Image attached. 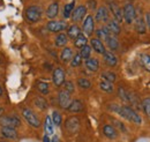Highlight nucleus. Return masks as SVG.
Segmentation results:
<instances>
[{
    "label": "nucleus",
    "instance_id": "nucleus-49",
    "mask_svg": "<svg viewBox=\"0 0 150 142\" xmlns=\"http://www.w3.org/2000/svg\"><path fill=\"white\" fill-rule=\"evenodd\" d=\"M0 142H5V141H0Z\"/></svg>",
    "mask_w": 150,
    "mask_h": 142
},
{
    "label": "nucleus",
    "instance_id": "nucleus-23",
    "mask_svg": "<svg viewBox=\"0 0 150 142\" xmlns=\"http://www.w3.org/2000/svg\"><path fill=\"white\" fill-rule=\"evenodd\" d=\"M86 67L90 72H97L99 68V61L96 58H89L86 60Z\"/></svg>",
    "mask_w": 150,
    "mask_h": 142
},
{
    "label": "nucleus",
    "instance_id": "nucleus-24",
    "mask_svg": "<svg viewBox=\"0 0 150 142\" xmlns=\"http://www.w3.org/2000/svg\"><path fill=\"white\" fill-rule=\"evenodd\" d=\"M44 129H45V134L46 135H52L54 133V124L51 119L50 116H47L45 118V124H44Z\"/></svg>",
    "mask_w": 150,
    "mask_h": 142
},
{
    "label": "nucleus",
    "instance_id": "nucleus-3",
    "mask_svg": "<svg viewBox=\"0 0 150 142\" xmlns=\"http://www.w3.org/2000/svg\"><path fill=\"white\" fill-rule=\"evenodd\" d=\"M122 16H124V20L126 21V23L128 24H132L135 18H136V11L133 6V4L131 2H127L124 8H122Z\"/></svg>",
    "mask_w": 150,
    "mask_h": 142
},
{
    "label": "nucleus",
    "instance_id": "nucleus-1",
    "mask_svg": "<svg viewBox=\"0 0 150 142\" xmlns=\"http://www.w3.org/2000/svg\"><path fill=\"white\" fill-rule=\"evenodd\" d=\"M111 110H113L114 112H117L122 118H125L126 120L131 121L133 124H136V125L142 124V118L140 117V114L135 110H133L131 107H128V105L111 104Z\"/></svg>",
    "mask_w": 150,
    "mask_h": 142
},
{
    "label": "nucleus",
    "instance_id": "nucleus-21",
    "mask_svg": "<svg viewBox=\"0 0 150 142\" xmlns=\"http://www.w3.org/2000/svg\"><path fill=\"white\" fill-rule=\"evenodd\" d=\"M58 13H59V4L57 1H54V2H52L47 7V9H46V16L49 18H57Z\"/></svg>",
    "mask_w": 150,
    "mask_h": 142
},
{
    "label": "nucleus",
    "instance_id": "nucleus-41",
    "mask_svg": "<svg viewBox=\"0 0 150 142\" xmlns=\"http://www.w3.org/2000/svg\"><path fill=\"white\" fill-rule=\"evenodd\" d=\"M142 105H143V111L146 112V114L150 118V97H147V98L143 99Z\"/></svg>",
    "mask_w": 150,
    "mask_h": 142
},
{
    "label": "nucleus",
    "instance_id": "nucleus-20",
    "mask_svg": "<svg viewBox=\"0 0 150 142\" xmlns=\"http://www.w3.org/2000/svg\"><path fill=\"white\" fill-rule=\"evenodd\" d=\"M73 57H74V54H73V50L71 48H64L60 53V59L62 62H71Z\"/></svg>",
    "mask_w": 150,
    "mask_h": 142
},
{
    "label": "nucleus",
    "instance_id": "nucleus-46",
    "mask_svg": "<svg viewBox=\"0 0 150 142\" xmlns=\"http://www.w3.org/2000/svg\"><path fill=\"white\" fill-rule=\"evenodd\" d=\"M51 142H60V140H59V138L57 135H53V138L51 139Z\"/></svg>",
    "mask_w": 150,
    "mask_h": 142
},
{
    "label": "nucleus",
    "instance_id": "nucleus-12",
    "mask_svg": "<svg viewBox=\"0 0 150 142\" xmlns=\"http://www.w3.org/2000/svg\"><path fill=\"white\" fill-rule=\"evenodd\" d=\"M109 7H110V12L112 13L113 18L114 20L117 21V22H121L122 20H124V16H122V9L119 7V5L117 4V2H110V5H109Z\"/></svg>",
    "mask_w": 150,
    "mask_h": 142
},
{
    "label": "nucleus",
    "instance_id": "nucleus-25",
    "mask_svg": "<svg viewBox=\"0 0 150 142\" xmlns=\"http://www.w3.org/2000/svg\"><path fill=\"white\" fill-rule=\"evenodd\" d=\"M67 42H68V37H67L66 34H62V33H59V34L57 35L56 39H54V43H56V45L58 48L66 46Z\"/></svg>",
    "mask_w": 150,
    "mask_h": 142
},
{
    "label": "nucleus",
    "instance_id": "nucleus-37",
    "mask_svg": "<svg viewBox=\"0 0 150 142\" xmlns=\"http://www.w3.org/2000/svg\"><path fill=\"white\" fill-rule=\"evenodd\" d=\"M51 119H52L53 124L56 125V126H60V125L62 124V117H61V114H60L59 111H53V112H52Z\"/></svg>",
    "mask_w": 150,
    "mask_h": 142
},
{
    "label": "nucleus",
    "instance_id": "nucleus-28",
    "mask_svg": "<svg viewBox=\"0 0 150 142\" xmlns=\"http://www.w3.org/2000/svg\"><path fill=\"white\" fill-rule=\"evenodd\" d=\"M87 42H88L87 36L83 35V34H81V35L77 36V37L74 39L75 48H77V49H82L83 46H86V45H87Z\"/></svg>",
    "mask_w": 150,
    "mask_h": 142
},
{
    "label": "nucleus",
    "instance_id": "nucleus-11",
    "mask_svg": "<svg viewBox=\"0 0 150 142\" xmlns=\"http://www.w3.org/2000/svg\"><path fill=\"white\" fill-rule=\"evenodd\" d=\"M86 15H87V7L86 6H77L76 8H74L71 18H72L73 22H80L86 18Z\"/></svg>",
    "mask_w": 150,
    "mask_h": 142
},
{
    "label": "nucleus",
    "instance_id": "nucleus-31",
    "mask_svg": "<svg viewBox=\"0 0 150 142\" xmlns=\"http://www.w3.org/2000/svg\"><path fill=\"white\" fill-rule=\"evenodd\" d=\"M99 88L102 89L103 91H105V92H112L113 91V84L111 82H109V81H105V80H100V82H99Z\"/></svg>",
    "mask_w": 150,
    "mask_h": 142
},
{
    "label": "nucleus",
    "instance_id": "nucleus-40",
    "mask_svg": "<svg viewBox=\"0 0 150 142\" xmlns=\"http://www.w3.org/2000/svg\"><path fill=\"white\" fill-rule=\"evenodd\" d=\"M81 64H82V57L80 55V53H76L73 57L72 61H71V66L72 67H79Z\"/></svg>",
    "mask_w": 150,
    "mask_h": 142
},
{
    "label": "nucleus",
    "instance_id": "nucleus-14",
    "mask_svg": "<svg viewBox=\"0 0 150 142\" xmlns=\"http://www.w3.org/2000/svg\"><path fill=\"white\" fill-rule=\"evenodd\" d=\"M90 44H91V49L94 50L95 52H97V53L99 54H104L105 53V46H104V44H103V42L99 39V38H91V40H90Z\"/></svg>",
    "mask_w": 150,
    "mask_h": 142
},
{
    "label": "nucleus",
    "instance_id": "nucleus-7",
    "mask_svg": "<svg viewBox=\"0 0 150 142\" xmlns=\"http://www.w3.org/2000/svg\"><path fill=\"white\" fill-rule=\"evenodd\" d=\"M46 28L51 33H61V31H64L65 29L68 28V24L65 21H54V20H52V21L47 22Z\"/></svg>",
    "mask_w": 150,
    "mask_h": 142
},
{
    "label": "nucleus",
    "instance_id": "nucleus-42",
    "mask_svg": "<svg viewBox=\"0 0 150 142\" xmlns=\"http://www.w3.org/2000/svg\"><path fill=\"white\" fill-rule=\"evenodd\" d=\"M64 90L68 91L69 94L74 92V90H75L74 83H73L72 81H65V83H64Z\"/></svg>",
    "mask_w": 150,
    "mask_h": 142
},
{
    "label": "nucleus",
    "instance_id": "nucleus-2",
    "mask_svg": "<svg viewBox=\"0 0 150 142\" xmlns=\"http://www.w3.org/2000/svg\"><path fill=\"white\" fill-rule=\"evenodd\" d=\"M43 15V11L39 6H29L25 9V18L30 23H36L38 22Z\"/></svg>",
    "mask_w": 150,
    "mask_h": 142
},
{
    "label": "nucleus",
    "instance_id": "nucleus-17",
    "mask_svg": "<svg viewBox=\"0 0 150 142\" xmlns=\"http://www.w3.org/2000/svg\"><path fill=\"white\" fill-rule=\"evenodd\" d=\"M103 58H104V62L110 67H114L118 64V58L111 51H105V53L103 54Z\"/></svg>",
    "mask_w": 150,
    "mask_h": 142
},
{
    "label": "nucleus",
    "instance_id": "nucleus-8",
    "mask_svg": "<svg viewBox=\"0 0 150 142\" xmlns=\"http://www.w3.org/2000/svg\"><path fill=\"white\" fill-rule=\"evenodd\" d=\"M83 33L86 36H91L95 30V20L93 15H87V18L83 21Z\"/></svg>",
    "mask_w": 150,
    "mask_h": 142
},
{
    "label": "nucleus",
    "instance_id": "nucleus-9",
    "mask_svg": "<svg viewBox=\"0 0 150 142\" xmlns=\"http://www.w3.org/2000/svg\"><path fill=\"white\" fill-rule=\"evenodd\" d=\"M65 72L62 68L60 67H57L53 71V75H52V81H53V84L56 87H61L64 83H65Z\"/></svg>",
    "mask_w": 150,
    "mask_h": 142
},
{
    "label": "nucleus",
    "instance_id": "nucleus-32",
    "mask_svg": "<svg viewBox=\"0 0 150 142\" xmlns=\"http://www.w3.org/2000/svg\"><path fill=\"white\" fill-rule=\"evenodd\" d=\"M102 79L105 80V81H109V82L113 83V82L117 80V75L111 71H105L102 73Z\"/></svg>",
    "mask_w": 150,
    "mask_h": 142
},
{
    "label": "nucleus",
    "instance_id": "nucleus-26",
    "mask_svg": "<svg viewBox=\"0 0 150 142\" xmlns=\"http://www.w3.org/2000/svg\"><path fill=\"white\" fill-rule=\"evenodd\" d=\"M135 30L139 34H144L147 28H146V20H143V18H136L135 21Z\"/></svg>",
    "mask_w": 150,
    "mask_h": 142
},
{
    "label": "nucleus",
    "instance_id": "nucleus-29",
    "mask_svg": "<svg viewBox=\"0 0 150 142\" xmlns=\"http://www.w3.org/2000/svg\"><path fill=\"white\" fill-rule=\"evenodd\" d=\"M96 35H97V38H99L100 40H105L106 42L109 36H110V33H109V30H108V28L105 26V27H103L100 29H97L96 30Z\"/></svg>",
    "mask_w": 150,
    "mask_h": 142
},
{
    "label": "nucleus",
    "instance_id": "nucleus-6",
    "mask_svg": "<svg viewBox=\"0 0 150 142\" xmlns=\"http://www.w3.org/2000/svg\"><path fill=\"white\" fill-rule=\"evenodd\" d=\"M72 103V97H71V94L66 90H60L59 94H58V104L61 109H65L67 110L68 107L71 105Z\"/></svg>",
    "mask_w": 150,
    "mask_h": 142
},
{
    "label": "nucleus",
    "instance_id": "nucleus-15",
    "mask_svg": "<svg viewBox=\"0 0 150 142\" xmlns=\"http://www.w3.org/2000/svg\"><path fill=\"white\" fill-rule=\"evenodd\" d=\"M0 133L4 138H7V139H16L18 138V131L14 127H1Z\"/></svg>",
    "mask_w": 150,
    "mask_h": 142
},
{
    "label": "nucleus",
    "instance_id": "nucleus-13",
    "mask_svg": "<svg viewBox=\"0 0 150 142\" xmlns=\"http://www.w3.org/2000/svg\"><path fill=\"white\" fill-rule=\"evenodd\" d=\"M109 16H110V13L108 11L106 7H99L96 12V21L97 22H109Z\"/></svg>",
    "mask_w": 150,
    "mask_h": 142
},
{
    "label": "nucleus",
    "instance_id": "nucleus-27",
    "mask_svg": "<svg viewBox=\"0 0 150 142\" xmlns=\"http://www.w3.org/2000/svg\"><path fill=\"white\" fill-rule=\"evenodd\" d=\"M106 44H108L109 49L112 50V51H118V49H119V42H118L117 37L113 35L109 36V38L106 40Z\"/></svg>",
    "mask_w": 150,
    "mask_h": 142
},
{
    "label": "nucleus",
    "instance_id": "nucleus-36",
    "mask_svg": "<svg viewBox=\"0 0 150 142\" xmlns=\"http://www.w3.org/2000/svg\"><path fill=\"white\" fill-rule=\"evenodd\" d=\"M77 86L81 89H90L91 88V82L86 77H80L77 80Z\"/></svg>",
    "mask_w": 150,
    "mask_h": 142
},
{
    "label": "nucleus",
    "instance_id": "nucleus-18",
    "mask_svg": "<svg viewBox=\"0 0 150 142\" xmlns=\"http://www.w3.org/2000/svg\"><path fill=\"white\" fill-rule=\"evenodd\" d=\"M106 28H108L110 35H113V36L119 35L120 31H121V28H120V26H119V22H117L115 20L109 21L108 24H106Z\"/></svg>",
    "mask_w": 150,
    "mask_h": 142
},
{
    "label": "nucleus",
    "instance_id": "nucleus-43",
    "mask_svg": "<svg viewBox=\"0 0 150 142\" xmlns=\"http://www.w3.org/2000/svg\"><path fill=\"white\" fill-rule=\"evenodd\" d=\"M88 7L90 8V9H96V7H97V1L96 0H89L88 1Z\"/></svg>",
    "mask_w": 150,
    "mask_h": 142
},
{
    "label": "nucleus",
    "instance_id": "nucleus-47",
    "mask_svg": "<svg viewBox=\"0 0 150 142\" xmlns=\"http://www.w3.org/2000/svg\"><path fill=\"white\" fill-rule=\"evenodd\" d=\"M2 113H4V109H2V107H0V117L2 116Z\"/></svg>",
    "mask_w": 150,
    "mask_h": 142
},
{
    "label": "nucleus",
    "instance_id": "nucleus-19",
    "mask_svg": "<svg viewBox=\"0 0 150 142\" xmlns=\"http://www.w3.org/2000/svg\"><path fill=\"white\" fill-rule=\"evenodd\" d=\"M81 34H82L81 33V29H80V27L77 24H72V26H69L67 28V37L69 39H72V40H74L75 38L77 36H80Z\"/></svg>",
    "mask_w": 150,
    "mask_h": 142
},
{
    "label": "nucleus",
    "instance_id": "nucleus-44",
    "mask_svg": "<svg viewBox=\"0 0 150 142\" xmlns=\"http://www.w3.org/2000/svg\"><path fill=\"white\" fill-rule=\"evenodd\" d=\"M146 24L149 27V29H150V12H148V13L146 14Z\"/></svg>",
    "mask_w": 150,
    "mask_h": 142
},
{
    "label": "nucleus",
    "instance_id": "nucleus-16",
    "mask_svg": "<svg viewBox=\"0 0 150 142\" xmlns=\"http://www.w3.org/2000/svg\"><path fill=\"white\" fill-rule=\"evenodd\" d=\"M103 134L110 140H114L118 138V131L112 125H104L103 126Z\"/></svg>",
    "mask_w": 150,
    "mask_h": 142
},
{
    "label": "nucleus",
    "instance_id": "nucleus-22",
    "mask_svg": "<svg viewBox=\"0 0 150 142\" xmlns=\"http://www.w3.org/2000/svg\"><path fill=\"white\" fill-rule=\"evenodd\" d=\"M84 109V105H83V102H81L80 99H74L72 101L71 105L68 107V111L69 112H73V113H77V112H81L82 110Z\"/></svg>",
    "mask_w": 150,
    "mask_h": 142
},
{
    "label": "nucleus",
    "instance_id": "nucleus-30",
    "mask_svg": "<svg viewBox=\"0 0 150 142\" xmlns=\"http://www.w3.org/2000/svg\"><path fill=\"white\" fill-rule=\"evenodd\" d=\"M74 8H75V2L72 1V2H69V4H66L65 7H64V16L66 18H71V15H72Z\"/></svg>",
    "mask_w": 150,
    "mask_h": 142
},
{
    "label": "nucleus",
    "instance_id": "nucleus-39",
    "mask_svg": "<svg viewBox=\"0 0 150 142\" xmlns=\"http://www.w3.org/2000/svg\"><path fill=\"white\" fill-rule=\"evenodd\" d=\"M118 94H119V97H120L125 103H128V96H129V92H128L127 90H125L122 87H120V88H119V91H118Z\"/></svg>",
    "mask_w": 150,
    "mask_h": 142
},
{
    "label": "nucleus",
    "instance_id": "nucleus-4",
    "mask_svg": "<svg viewBox=\"0 0 150 142\" xmlns=\"http://www.w3.org/2000/svg\"><path fill=\"white\" fill-rule=\"evenodd\" d=\"M22 116L30 126H33L35 128H38L40 126V121H39L38 117L35 114V112L31 111L30 109H23L22 110Z\"/></svg>",
    "mask_w": 150,
    "mask_h": 142
},
{
    "label": "nucleus",
    "instance_id": "nucleus-35",
    "mask_svg": "<svg viewBox=\"0 0 150 142\" xmlns=\"http://www.w3.org/2000/svg\"><path fill=\"white\" fill-rule=\"evenodd\" d=\"M35 105H36L38 109H40V110H46V109H47V102L45 101L44 97L38 96V97L35 98Z\"/></svg>",
    "mask_w": 150,
    "mask_h": 142
},
{
    "label": "nucleus",
    "instance_id": "nucleus-33",
    "mask_svg": "<svg viewBox=\"0 0 150 142\" xmlns=\"http://www.w3.org/2000/svg\"><path fill=\"white\" fill-rule=\"evenodd\" d=\"M141 65L147 72H150V55L149 54H142L141 55Z\"/></svg>",
    "mask_w": 150,
    "mask_h": 142
},
{
    "label": "nucleus",
    "instance_id": "nucleus-45",
    "mask_svg": "<svg viewBox=\"0 0 150 142\" xmlns=\"http://www.w3.org/2000/svg\"><path fill=\"white\" fill-rule=\"evenodd\" d=\"M43 142H51V139L49 138V135H44V139H43Z\"/></svg>",
    "mask_w": 150,
    "mask_h": 142
},
{
    "label": "nucleus",
    "instance_id": "nucleus-50",
    "mask_svg": "<svg viewBox=\"0 0 150 142\" xmlns=\"http://www.w3.org/2000/svg\"><path fill=\"white\" fill-rule=\"evenodd\" d=\"M0 62H1V60H0Z\"/></svg>",
    "mask_w": 150,
    "mask_h": 142
},
{
    "label": "nucleus",
    "instance_id": "nucleus-5",
    "mask_svg": "<svg viewBox=\"0 0 150 142\" xmlns=\"http://www.w3.org/2000/svg\"><path fill=\"white\" fill-rule=\"evenodd\" d=\"M0 125L1 127H19L21 120L18 116H1L0 117Z\"/></svg>",
    "mask_w": 150,
    "mask_h": 142
},
{
    "label": "nucleus",
    "instance_id": "nucleus-48",
    "mask_svg": "<svg viewBox=\"0 0 150 142\" xmlns=\"http://www.w3.org/2000/svg\"><path fill=\"white\" fill-rule=\"evenodd\" d=\"M2 95V89H1V87H0V96Z\"/></svg>",
    "mask_w": 150,
    "mask_h": 142
},
{
    "label": "nucleus",
    "instance_id": "nucleus-10",
    "mask_svg": "<svg viewBox=\"0 0 150 142\" xmlns=\"http://www.w3.org/2000/svg\"><path fill=\"white\" fill-rule=\"evenodd\" d=\"M65 127L68 133H76L80 128V119L77 117H69L65 123Z\"/></svg>",
    "mask_w": 150,
    "mask_h": 142
},
{
    "label": "nucleus",
    "instance_id": "nucleus-34",
    "mask_svg": "<svg viewBox=\"0 0 150 142\" xmlns=\"http://www.w3.org/2000/svg\"><path fill=\"white\" fill-rule=\"evenodd\" d=\"M91 46L90 45H86L83 46L82 49H80V55L82 57V59H89L90 58V54H91Z\"/></svg>",
    "mask_w": 150,
    "mask_h": 142
},
{
    "label": "nucleus",
    "instance_id": "nucleus-38",
    "mask_svg": "<svg viewBox=\"0 0 150 142\" xmlns=\"http://www.w3.org/2000/svg\"><path fill=\"white\" fill-rule=\"evenodd\" d=\"M37 90L40 94L46 95V94H49V84L46 82L39 81V82H37Z\"/></svg>",
    "mask_w": 150,
    "mask_h": 142
}]
</instances>
